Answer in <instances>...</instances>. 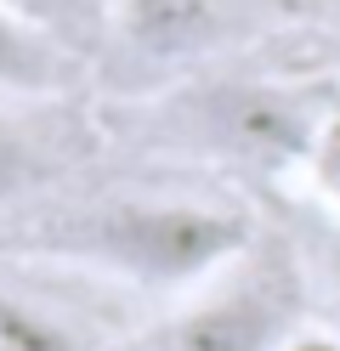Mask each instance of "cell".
<instances>
[{"mask_svg":"<svg viewBox=\"0 0 340 351\" xmlns=\"http://www.w3.org/2000/svg\"><path fill=\"white\" fill-rule=\"evenodd\" d=\"M306 176H312V187L340 210V108H329L324 130H317V142L306 153Z\"/></svg>","mask_w":340,"mask_h":351,"instance_id":"cell-8","label":"cell"},{"mask_svg":"<svg viewBox=\"0 0 340 351\" xmlns=\"http://www.w3.org/2000/svg\"><path fill=\"white\" fill-rule=\"evenodd\" d=\"M306 283L329 289L335 312H340V227H329L324 238H317V250H312V267H306Z\"/></svg>","mask_w":340,"mask_h":351,"instance_id":"cell-10","label":"cell"},{"mask_svg":"<svg viewBox=\"0 0 340 351\" xmlns=\"http://www.w3.org/2000/svg\"><path fill=\"white\" fill-rule=\"evenodd\" d=\"M0 351H85V346L57 317L17 306V300H0Z\"/></svg>","mask_w":340,"mask_h":351,"instance_id":"cell-7","label":"cell"},{"mask_svg":"<svg viewBox=\"0 0 340 351\" xmlns=\"http://www.w3.org/2000/svg\"><path fill=\"white\" fill-rule=\"evenodd\" d=\"M113 34L142 62H188L233 34L227 0H113Z\"/></svg>","mask_w":340,"mask_h":351,"instance_id":"cell-4","label":"cell"},{"mask_svg":"<svg viewBox=\"0 0 340 351\" xmlns=\"http://www.w3.org/2000/svg\"><path fill=\"white\" fill-rule=\"evenodd\" d=\"M329 108H312L289 85H227L204 97V130L221 153L249 165H306Z\"/></svg>","mask_w":340,"mask_h":351,"instance_id":"cell-3","label":"cell"},{"mask_svg":"<svg viewBox=\"0 0 340 351\" xmlns=\"http://www.w3.org/2000/svg\"><path fill=\"white\" fill-rule=\"evenodd\" d=\"M34 182V147L17 136V130L0 125V204L12 199V193H23Z\"/></svg>","mask_w":340,"mask_h":351,"instance_id":"cell-9","label":"cell"},{"mask_svg":"<svg viewBox=\"0 0 340 351\" xmlns=\"http://www.w3.org/2000/svg\"><path fill=\"white\" fill-rule=\"evenodd\" d=\"M289 351H340V335H324V328H306V335H295Z\"/></svg>","mask_w":340,"mask_h":351,"instance_id":"cell-11","label":"cell"},{"mask_svg":"<svg viewBox=\"0 0 340 351\" xmlns=\"http://www.w3.org/2000/svg\"><path fill=\"white\" fill-rule=\"evenodd\" d=\"M45 244L136 289H199L256 244V227L238 210L199 199H125L63 221Z\"/></svg>","mask_w":340,"mask_h":351,"instance_id":"cell-1","label":"cell"},{"mask_svg":"<svg viewBox=\"0 0 340 351\" xmlns=\"http://www.w3.org/2000/svg\"><path fill=\"white\" fill-rule=\"evenodd\" d=\"M295 335H306V267L278 244H249L199 283L153 351H289Z\"/></svg>","mask_w":340,"mask_h":351,"instance_id":"cell-2","label":"cell"},{"mask_svg":"<svg viewBox=\"0 0 340 351\" xmlns=\"http://www.w3.org/2000/svg\"><path fill=\"white\" fill-rule=\"evenodd\" d=\"M68 62L74 57L63 46L0 6V91H57L68 80Z\"/></svg>","mask_w":340,"mask_h":351,"instance_id":"cell-6","label":"cell"},{"mask_svg":"<svg viewBox=\"0 0 340 351\" xmlns=\"http://www.w3.org/2000/svg\"><path fill=\"white\" fill-rule=\"evenodd\" d=\"M0 6L12 17H23L29 29H40L68 57L97 51L113 34V0H0Z\"/></svg>","mask_w":340,"mask_h":351,"instance_id":"cell-5","label":"cell"}]
</instances>
